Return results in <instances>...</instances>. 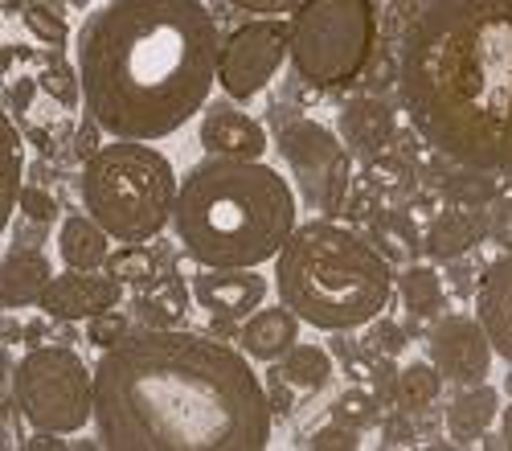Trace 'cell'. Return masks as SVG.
<instances>
[{
	"mask_svg": "<svg viewBox=\"0 0 512 451\" xmlns=\"http://www.w3.org/2000/svg\"><path fill=\"white\" fill-rule=\"evenodd\" d=\"M95 431L107 451H263L271 398L246 353L152 324L95 361Z\"/></svg>",
	"mask_w": 512,
	"mask_h": 451,
	"instance_id": "cell-1",
	"label": "cell"
},
{
	"mask_svg": "<svg viewBox=\"0 0 512 451\" xmlns=\"http://www.w3.org/2000/svg\"><path fill=\"white\" fill-rule=\"evenodd\" d=\"M218 21L205 0H103L74 41L87 119L111 140H164L205 111L218 82Z\"/></svg>",
	"mask_w": 512,
	"mask_h": 451,
	"instance_id": "cell-2",
	"label": "cell"
},
{
	"mask_svg": "<svg viewBox=\"0 0 512 451\" xmlns=\"http://www.w3.org/2000/svg\"><path fill=\"white\" fill-rule=\"evenodd\" d=\"M398 91L439 156L512 173V0H426L402 29Z\"/></svg>",
	"mask_w": 512,
	"mask_h": 451,
	"instance_id": "cell-3",
	"label": "cell"
},
{
	"mask_svg": "<svg viewBox=\"0 0 512 451\" xmlns=\"http://www.w3.org/2000/svg\"><path fill=\"white\" fill-rule=\"evenodd\" d=\"M168 226L201 267H263L300 226V201L263 160L205 156L181 177Z\"/></svg>",
	"mask_w": 512,
	"mask_h": 451,
	"instance_id": "cell-4",
	"label": "cell"
},
{
	"mask_svg": "<svg viewBox=\"0 0 512 451\" xmlns=\"http://www.w3.org/2000/svg\"><path fill=\"white\" fill-rule=\"evenodd\" d=\"M275 292L304 324L349 333L390 308L394 267L361 234L336 222H304L275 255Z\"/></svg>",
	"mask_w": 512,
	"mask_h": 451,
	"instance_id": "cell-5",
	"label": "cell"
},
{
	"mask_svg": "<svg viewBox=\"0 0 512 451\" xmlns=\"http://www.w3.org/2000/svg\"><path fill=\"white\" fill-rule=\"evenodd\" d=\"M177 169L148 140H115L82 160L78 197L87 214L127 246H144L173 222Z\"/></svg>",
	"mask_w": 512,
	"mask_h": 451,
	"instance_id": "cell-6",
	"label": "cell"
},
{
	"mask_svg": "<svg viewBox=\"0 0 512 451\" xmlns=\"http://www.w3.org/2000/svg\"><path fill=\"white\" fill-rule=\"evenodd\" d=\"M377 50L373 0H300L291 13V66L308 87L336 91L361 78Z\"/></svg>",
	"mask_w": 512,
	"mask_h": 451,
	"instance_id": "cell-7",
	"label": "cell"
},
{
	"mask_svg": "<svg viewBox=\"0 0 512 451\" xmlns=\"http://www.w3.org/2000/svg\"><path fill=\"white\" fill-rule=\"evenodd\" d=\"M13 402L33 431L78 435L95 423V369L66 345L29 349L9 374Z\"/></svg>",
	"mask_w": 512,
	"mask_h": 451,
	"instance_id": "cell-8",
	"label": "cell"
},
{
	"mask_svg": "<svg viewBox=\"0 0 512 451\" xmlns=\"http://www.w3.org/2000/svg\"><path fill=\"white\" fill-rule=\"evenodd\" d=\"M275 148L283 152L304 201L312 210L332 214L340 197L349 193V148L336 140V132H328L324 123H312V119H291L279 128Z\"/></svg>",
	"mask_w": 512,
	"mask_h": 451,
	"instance_id": "cell-9",
	"label": "cell"
},
{
	"mask_svg": "<svg viewBox=\"0 0 512 451\" xmlns=\"http://www.w3.org/2000/svg\"><path fill=\"white\" fill-rule=\"evenodd\" d=\"M291 58V21L254 17L238 25L218 50V87L234 103H250L271 87L279 66Z\"/></svg>",
	"mask_w": 512,
	"mask_h": 451,
	"instance_id": "cell-10",
	"label": "cell"
},
{
	"mask_svg": "<svg viewBox=\"0 0 512 451\" xmlns=\"http://www.w3.org/2000/svg\"><path fill=\"white\" fill-rule=\"evenodd\" d=\"M426 349H431V361L443 374V382H455V386H476V382H488L492 374V341L484 333L480 316H439L426 333Z\"/></svg>",
	"mask_w": 512,
	"mask_h": 451,
	"instance_id": "cell-11",
	"label": "cell"
},
{
	"mask_svg": "<svg viewBox=\"0 0 512 451\" xmlns=\"http://www.w3.org/2000/svg\"><path fill=\"white\" fill-rule=\"evenodd\" d=\"M119 300H123V283L115 275L66 267L62 275L50 279V287L41 292L37 308L46 316H54V320L78 324V320H95V316L119 308Z\"/></svg>",
	"mask_w": 512,
	"mask_h": 451,
	"instance_id": "cell-12",
	"label": "cell"
},
{
	"mask_svg": "<svg viewBox=\"0 0 512 451\" xmlns=\"http://www.w3.org/2000/svg\"><path fill=\"white\" fill-rule=\"evenodd\" d=\"M271 283L259 275V267H201L193 279V300L209 316L226 320H246L250 312H259L267 304Z\"/></svg>",
	"mask_w": 512,
	"mask_h": 451,
	"instance_id": "cell-13",
	"label": "cell"
},
{
	"mask_svg": "<svg viewBox=\"0 0 512 451\" xmlns=\"http://www.w3.org/2000/svg\"><path fill=\"white\" fill-rule=\"evenodd\" d=\"M201 148L205 156H234V160H263L271 140L259 119H250L246 111L218 103L201 115Z\"/></svg>",
	"mask_w": 512,
	"mask_h": 451,
	"instance_id": "cell-14",
	"label": "cell"
},
{
	"mask_svg": "<svg viewBox=\"0 0 512 451\" xmlns=\"http://www.w3.org/2000/svg\"><path fill=\"white\" fill-rule=\"evenodd\" d=\"M476 316L484 324V333L492 341V349L512 361V251H504L496 263H488V271L480 275L476 287Z\"/></svg>",
	"mask_w": 512,
	"mask_h": 451,
	"instance_id": "cell-15",
	"label": "cell"
},
{
	"mask_svg": "<svg viewBox=\"0 0 512 451\" xmlns=\"http://www.w3.org/2000/svg\"><path fill=\"white\" fill-rule=\"evenodd\" d=\"M336 128H340V140H345L353 152L361 156H377L386 148L398 132V115L386 99H373V95H357L340 107L336 115Z\"/></svg>",
	"mask_w": 512,
	"mask_h": 451,
	"instance_id": "cell-16",
	"label": "cell"
},
{
	"mask_svg": "<svg viewBox=\"0 0 512 451\" xmlns=\"http://www.w3.org/2000/svg\"><path fill=\"white\" fill-rule=\"evenodd\" d=\"M300 316H295L283 300L275 308H259L242 320V333H238V345L250 361H267L275 365L295 341H300Z\"/></svg>",
	"mask_w": 512,
	"mask_h": 451,
	"instance_id": "cell-17",
	"label": "cell"
},
{
	"mask_svg": "<svg viewBox=\"0 0 512 451\" xmlns=\"http://www.w3.org/2000/svg\"><path fill=\"white\" fill-rule=\"evenodd\" d=\"M54 267L50 259L33 251V246H17L0 259V308L17 312V308H33L41 300V292L50 287Z\"/></svg>",
	"mask_w": 512,
	"mask_h": 451,
	"instance_id": "cell-18",
	"label": "cell"
},
{
	"mask_svg": "<svg viewBox=\"0 0 512 451\" xmlns=\"http://www.w3.org/2000/svg\"><path fill=\"white\" fill-rule=\"evenodd\" d=\"M500 390L488 386V382H476V386H463L451 406H447V431L451 439L459 443H472L476 435H484L496 419H500Z\"/></svg>",
	"mask_w": 512,
	"mask_h": 451,
	"instance_id": "cell-19",
	"label": "cell"
},
{
	"mask_svg": "<svg viewBox=\"0 0 512 451\" xmlns=\"http://www.w3.org/2000/svg\"><path fill=\"white\" fill-rule=\"evenodd\" d=\"M58 255L66 267L99 271L111 259V234L91 214H70L58 230Z\"/></svg>",
	"mask_w": 512,
	"mask_h": 451,
	"instance_id": "cell-20",
	"label": "cell"
},
{
	"mask_svg": "<svg viewBox=\"0 0 512 451\" xmlns=\"http://www.w3.org/2000/svg\"><path fill=\"white\" fill-rule=\"evenodd\" d=\"M480 238H484V222L472 214V205H455V210H447L431 222V230H426V251L439 263H451V259H463Z\"/></svg>",
	"mask_w": 512,
	"mask_h": 451,
	"instance_id": "cell-21",
	"label": "cell"
},
{
	"mask_svg": "<svg viewBox=\"0 0 512 451\" xmlns=\"http://www.w3.org/2000/svg\"><path fill=\"white\" fill-rule=\"evenodd\" d=\"M21 177H25V144H21V132L13 128V119L0 111V234L13 222Z\"/></svg>",
	"mask_w": 512,
	"mask_h": 451,
	"instance_id": "cell-22",
	"label": "cell"
},
{
	"mask_svg": "<svg viewBox=\"0 0 512 451\" xmlns=\"http://www.w3.org/2000/svg\"><path fill=\"white\" fill-rule=\"evenodd\" d=\"M275 365H279V378H283L287 386H295V390H304V394L324 390L328 378H332V357H328V349L308 345V341H295Z\"/></svg>",
	"mask_w": 512,
	"mask_h": 451,
	"instance_id": "cell-23",
	"label": "cell"
},
{
	"mask_svg": "<svg viewBox=\"0 0 512 451\" xmlns=\"http://www.w3.org/2000/svg\"><path fill=\"white\" fill-rule=\"evenodd\" d=\"M394 287H398V296H402V304H406V312H410L414 320L439 316V308H443V279H439L435 267L410 263V267L398 275Z\"/></svg>",
	"mask_w": 512,
	"mask_h": 451,
	"instance_id": "cell-24",
	"label": "cell"
},
{
	"mask_svg": "<svg viewBox=\"0 0 512 451\" xmlns=\"http://www.w3.org/2000/svg\"><path fill=\"white\" fill-rule=\"evenodd\" d=\"M443 374L435 369V361H410L398 369V382H394V398L406 410H422V406H435L443 394Z\"/></svg>",
	"mask_w": 512,
	"mask_h": 451,
	"instance_id": "cell-25",
	"label": "cell"
},
{
	"mask_svg": "<svg viewBox=\"0 0 512 451\" xmlns=\"http://www.w3.org/2000/svg\"><path fill=\"white\" fill-rule=\"evenodd\" d=\"M459 177H463V181H451V197H455L459 205H472V210H480V205L496 201V181H492V173L467 169V164H463Z\"/></svg>",
	"mask_w": 512,
	"mask_h": 451,
	"instance_id": "cell-26",
	"label": "cell"
},
{
	"mask_svg": "<svg viewBox=\"0 0 512 451\" xmlns=\"http://www.w3.org/2000/svg\"><path fill=\"white\" fill-rule=\"evenodd\" d=\"M406 328L402 324H394V320H386L381 316V324L373 320V333H369V349L373 353H381V357H398L402 349H406Z\"/></svg>",
	"mask_w": 512,
	"mask_h": 451,
	"instance_id": "cell-27",
	"label": "cell"
},
{
	"mask_svg": "<svg viewBox=\"0 0 512 451\" xmlns=\"http://www.w3.org/2000/svg\"><path fill=\"white\" fill-rule=\"evenodd\" d=\"M25 25H29L41 41H46V46H62V41H66V21L54 17L50 9H41V5H29V9H25Z\"/></svg>",
	"mask_w": 512,
	"mask_h": 451,
	"instance_id": "cell-28",
	"label": "cell"
},
{
	"mask_svg": "<svg viewBox=\"0 0 512 451\" xmlns=\"http://www.w3.org/2000/svg\"><path fill=\"white\" fill-rule=\"evenodd\" d=\"M17 205H21V214L29 222H54V214H58V201L46 189H37V185H21Z\"/></svg>",
	"mask_w": 512,
	"mask_h": 451,
	"instance_id": "cell-29",
	"label": "cell"
},
{
	"mask_svg": "<svg viewBox=\"0 0 512 451\" xmlns=\"http://www.w3.org/2000/svg\"><path fill=\"white\" fill-rule=\"evenodd\" d=\"M312 447L316 451H357L361 447V435L357 427H340V423H328L312 435Z\"/></svg>",
	"mask_w": 512,
	"mask_h": 451,
	"instance_id": "cell-30",
	"label": "cell"
},
{
	"mask_svg": "<svg viewBox=\"0 0 512 451\" xmlns=\"http://www.w3.org/2000/svg\"><path fill=\"white\" fill-rule=\"evenodd\" d=\"M111 275H115L119 283H127V279H148V275H152V263L140 255V246H132V251L119 255V259L111 263Z\"/></svg>",
	"mask_w": 512,
	"mask_h": 451,
	"instance_id": "cell-31",
	"label": "cell"
},
{
	"mask_svg": "<svg viewBox=\"0 0 512 451\" xmlns=\"http://www.w3.org/2000/svg\"><path fill=\"white\" fill-rule=\"evenodd\" d=\"M87 324H91V341H95V345H103V349H107V345H115V341L127 333V328H123V316H119L115 308H111V312H103V316H95V320H87Z\"/></svg>",
	"mask_w": 512,
	"mask_h": 451,
	"instance_id": "cell-32",
	"label": "cell"
},
{
	"mask_svg": "<svg viewBox=\"0 0 512 451\" xmlns=\"http://www.w3.org/2000/svg\"><path fill=\"white\" fill-rule=\"evenodd\" d=\"M488 234L504 246V251H512V201H496V210H492V222H488Z\"/></svg>",
	"mask_w": 512,
	"mask_h": 451,
	"instance_id": "cell-33",
	"label": "cell"
},
{
	"mask_svg": "<svg viewBox=\"0 0 512 451\" xmlns=\"http://www.w3.org/2000/svg\"><path fill=\"white\" fill-rule=\"evenodd\" d=\"M226 5L238 13H254V17H279L295 9V0H226Z\"/></svg>",
	"mask_w": 512,
	"mask_h": 451,
	"instance_id": "cell-34",
	"label": "cell"
},
{
	"mask_svg": "<svg viewBox=\"0 0 512 451\" xmlns=\"http://www.w3.org/2000/svg\"><path fill=\"white\" fill-rule=\"evenodd\" d=\"M500 443H504V447H512V406H504V410H500Z\"/></svg>",
	"mask_w": 512,
	"mask_h": 451,
	"instance_id": "cell-35",
	"label": "cell"
},
{
	"mask_svg": "<svg viewBox=\"0 0 512 451\" xmlns=\"http://www.w3.org/2000/svg\"><path fill=\"white\" fill-rule=\"evenodd\" d=\"M9 374H13V361H9L5 345H0V390H5V386H9Z\"/></svg>",
	"mask_w": 512,
	"mask_h": 451,
	"instance_id": "cell-36",
	"label": "cell"
}]
</instances>
